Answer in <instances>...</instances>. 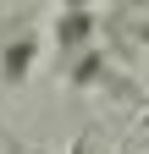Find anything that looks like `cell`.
<instances>
[{"label":"cell","mask_w":149,"mask_h":154,"mask_svg":"<svg viewBox=\"0 0 149 154\" xmlns=\"http://www.w3.org/2000/svg\"><path fill=\"white\" fill-rule=\"evenodd\" d=\"M55 6H61V11H88L94 0H55Z\"/></svg>","instance_id":"cell-4"},{"label":"cell","mask_w":149,"mask_h":154,"mask_svg":"<svg viewBox=\"0 0 149 154\" xmlns=\"http://www.w3.org/2000/svg\"><path fill=\"white\" fill-rule=\"evenodd\" d=\"M94 33H100L94 11H55L50 38H55V50H61V55H72V61H78L83 50H94Z\"/></svg>","instance_id":"cell-2"},{"label":"cell","mask_w":149,"mask_h":154,"mask_svg":"<svg viewBox=\"0 0 149 154\" xmlns=\"http://www.w3.org/2000/svg\"><path fill=\"white\" fill-rule=\"evenodd\" d=\"M39 50H44V33L33 28V17H11L0 28V83L6 88L28 83V72L39 66Z\"/></svg>","instance_id":"cell-1"},{"label":"cell","mask_w":149,"mask_h":154,"mask_svg":"<svg viewBox=\"0 0 149 154\" xmlns=\"http://www.w3.org/2000/svg\"><path fill=\"white\" fill-rule=\"evenodd\" d=\"M94 77H100V55H94V50H83L78 61H72V83H94Z\"/></svg>","instance_id":"cell-3"}]
</instances>
